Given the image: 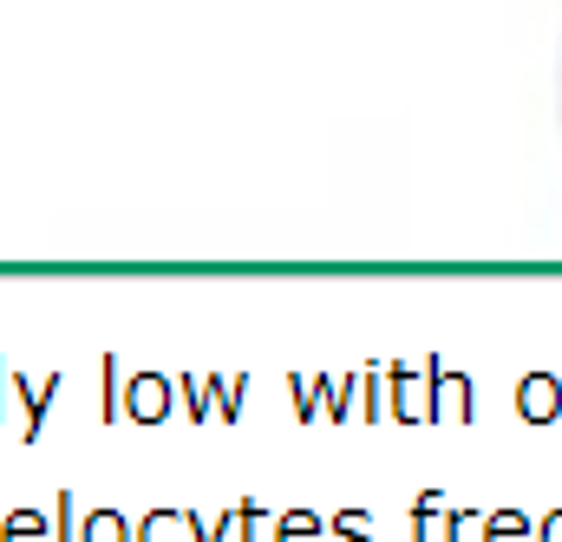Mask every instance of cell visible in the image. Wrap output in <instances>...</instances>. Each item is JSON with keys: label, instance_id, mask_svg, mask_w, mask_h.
Returning <instances> with one entry per match:
<instances>
[{"label": "cell", "instance_id": "cell-1", "mask_svg": "<svg viewBox=\"0 0 562 542\" xmlns=\"http://www.w3.org/2000/svg\"><path fill=\"white\" fill-rule=\"evenodd\" d=\"M0 399L13 406V438H40V425H46V406L59 399V373H46L40 386H26V380H13L7 366H0Z\"/></svg>", "mask_w": 562, "mask_h": 542}, {"label": "cell", "instance_id": "cell-2", "mask_svg": "<svg viewBox=\"0 0 562 542\" xmlns=\"http://www.w3.org/2000/svg\"><path fill=\"white\" fill-rule=\"evenodd\" d=\"M170 411V380H157V373H138V380H125V418H144V425H157Z\"/></svg>", "mask_w": 562, "mask_h": 542}, {"label": "cell", "instance_id": "cell-3", "mask_svg": "<svg viewBox=\"0 0 562 542\" xmlns=\"http://www.w3.org/2000/svg\"><path fill=\"white\" fill-rule=\"evenodd\" d=\"M0 542H53V517H40V510H7V517H0Z\"/></svg>", "mask_w": 562, "mask_h": 542}, {"label": "cell", "instance_id": "cell-4", "mask_svg": "<svg viewBox=\"0 0 562 542\" xmlns=\"http://www.w3.org/2000/svg\"><path fill=\"white\" fill-rule=\"evenodd\" d=\"M79 542H132V530L119 510H92V517H79Z\"/></svg>", "mask_w": 562, "mask_h": 542}, {"label": "cell", "instance_id": "cell-5", "mask_svg": "<svg viewBox=\"0 0 562 542\" xmlns=\"http://www.w3.org/2000/svg\"><path fill=\"white\" fill-rule=\"evenodd\" d=\"M138 542H190V517L183 510H157V517H144Z\"/></svg>", "mask_w": 562, "mask_h": 542}, {"label": "cell", "instance_id": "cell-6", "mask_svg": "<svg viewBox=\"0 0 562 542\" xmlns=\"http://www.w3.org/2000/svg\"><path fill=\"white\" fill-rule=\"evenodd\" d=\"M53 542H79V517H72V497L53 504Z\"/></svg>", "mask_w": 562, "mask_h": 542}]
</instances>
